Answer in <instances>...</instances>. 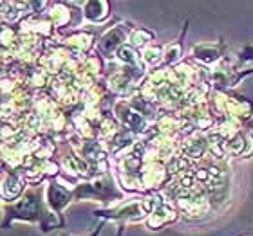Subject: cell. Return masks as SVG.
<instances>
[{"label":"cell","mask_w":253,"mask_h":236,"mask_svg":"<svg viewBox=\"0 0 253 236\" xmlns=\"http://www.w3.org/2000/svg\"><path fill=\"white\" fill-rule=\"evenodd\" d=\"M7 216L22 220H42V189L38 188L29 189L20 202L9 208Z\"/></svg>","instance_id":"obj_1"},{"label":"cell","mask_w":253,"mask_h":236,"mask_svg":"<svg viewBox=\"0 0 253 236\" xmlns=\"http://www.w3.org/2000/svg\"><path fill=\"white\" fill-rule=\"evenodd\" d=\"M73 195L76 198H80V197L101 198L103 202H109V200H112V198H121V193L116 189L114 180L111 179V177H103V179L96 180V182H92V184L76 186V189H74Z\"/></svg>","instance_id":"obj_2"},{"label":"cell","mask_w":253,"mask_h":236,"mask_svg":"<svg viewBox=\"0 0 253 236\" xmlns=\"http://www.w3.org/2000/svg\"><path fill=\"white\" fill-rule=\"evenodd\" d=\"M125 40V33H123V29L121 27H114V29H111V31H107L105 33V36L101 38V42H100V49L107 56H111L116 49H121L123 45H121V42Z\"/></svg>","instance_id":"obj_3"},{"label":"cell","mask_w":253,"mask_h":236,"mask_svg":"<svg viewBox=\"0 0 253 236\" xmlns=\"http://www.w3.org/2000/svg\"><path fill=\"white\" fill-rule=\"evenodd\" d=\"M71 197H73V195L60 184H51L49 188H47V200H49V206L53 209H56V211L65 208V206L71 202Z\"/></svg>","instance_id":"obj_4"},{"label":"cell","mask_w":253,"mask_h":236,"mask_svg":"<svg viewBox=\"0 0 253 236\" xmlns=\"http://www.w3.org/2000/svg\"><path fill=\"white\" fill-rule=\"evenodd\" d=\"M109 218L114 220H141L145 216V204L141 202H132L125 208L118 209V211H112V213L105 214Z\"/></svg>","instance_id":"obj_5"},{"label":"cell","mask_w":253,"mask_h":236,"mask_svg":"<svg viewBox=\"0 0 253 236\" xmlns=\"http://www.w3.org/2000/svg\"><path fill=\"white\" fill-rule=\"evenodd\" d=\"M116 112H118L119 119L123 121L129 128H134V130H143L145 128V118L141 116V114L134 112V110H130L125 103H119V105H116Z\"/></svg>","instance_id":"obj_6"},{"label":"cell","mask_w":253,"mask_h":236,"mask_svg":"<svg viewBox=\"0 0 253 236\" xmlns=\"http://www.w3.org/2000/svg\"><path fill=\"white\" fill-rule=\"evenodd\" d=\"M109 6L103 0H92V2H85L84 4V17L89 22H101L107 17Z\"/></svg>","instance_id":"obj_7"},{"label":"cell","mask_w":253,"mask_h":236,"mask_svg":"<svg viewBox=\"0 0 253 236\" xmlns=\"http://www.w3.org/2000/svg\"><path fill=\"white\" fill-rule=\"evenodd\" d=\"M174 211L169 208V206H165V204H161V206H158V208L152 211L150 218H148V225L150 227H159V225L167 224V222H170V220H174Z\"/></svg>","instance_id":"obj_8"},{"label":"cell","mask_w":253,"mask_h":236,"mask_svg":"<svg viewBox=\"0 0 253 236\" xmlns=\"http://www.w3.org/2000/svg\"><path fill=\"white\" fill-rule=\"evenodd\" d=\"M163 177H165V171L159 164H148L145 168V171H143V182H145V186H148V188H154V186L161 184Z\"/></svg>","instance_id":"obj_9"},{"label":"cell","mask_w":253,"mask_h":236,"mask_svg":"<svg viewBox=\"0 0 253 236\" xmlns=\"http://www.w3.org/2000/svg\"><path fill=\"white\" fill-rule=\"evenodd\" d=\"M194 54L204 63H214L219 60V51H217V47H214V45H206V44L196 45L194 47Z\"/></svg>","instance_id":"obj_10"},{"label":"cell","mask_w":253,"mask_h":236,"mask_svg":"<svg viewBox=\"0 0 253 236\" xmlns=\"http://www.w3.org/2000/svg\"><path fill=\"white\" fill-rule=\"evenodd\" d=\"M63 164H65V168H67L71 173L85 175L89 171V164L85 163L84 159L76 157V155H69V157H65L63 159Z\"/></svg>","instance_id":"obj_11"},{"label":"cell","mask_w":253,"mask_h":236,"mask_svg":"<svg viewBox=\"0 0 253 236\" xmlns=\"http://www.w3.org/2000/svg\"><path fill=\"white\" fill-rule=\"evenodd\" d=\"M116 56L119 58V62L127 63V67L140 69V62H138V54H136L134 47H130V45H123V47L118 51V54H116Z\"/></svg>","instance_id":"obj_12"},{"label":"cell","mask_w":253,"mask_h":236,"mask_svg":"<svg viewBox=\"0 0 253 236\" xmlns=\"http://www.w3.org/2000/svg\"><path fill=\"white\" fill-rule=\"evenodd\" d=\"M204 148H206V141L202 139V137H196V139H192L186 142L185 152L188 153L190 157H199V155H202Z\"/></svg>","instance_id":"obj_13"},{"label":"cell","mask_w":253,"mask_h":236,"mask_svg":"<svg viewBox=\"0 0 253 236\" xmlns=\"http://www.w3.org/2000/svg\"><path fill=\"white\" fill-rule=\"evenodd\" d=\"M22 191V186H20V180L11 175V177H7V180L4 182V197H17L18 193Z\"/></svg>","instance_id":"obj_14"},{"label":"cell","mask_w":253,"mask_h":236,"mask_svg":"<svg viewBox=\"0 0 253 236\" xmlns=\"http://www.w3.org/2000/svg\"><path fill=\"white\" fill-rule=\"evenodd\" d=\"M84 153H85V157H89L90 161H101V159H103V152H101L98 142H85Z\"/></svg>","instance_id":"obj_15"},{"label":"cell","mask_w":253,"mask_h":236,"mask_svg":"<svg viewBox=\"0 0 253 236\" xmlns=\"http://www.w3.org/2000/svg\"><path fill=\"white\" fill-rule=\"evenodd\" d=\"M67 42L76 51H87L90 45V36L89 34H78V36H73V38L67 40Z\"/></svg>","instance_id":"obj_16"},{"label":"cell","mask_w":253,"mask_h":236,"mask_svg":"<svg viewBox=\"0 0 253 236\" xmlns=\"http://www.w3.org/2000/svg\"><path fill=\"white\" fill-rule=\"evenodd\" d=\"M161 49L159 47H148L145 52H143V62L146 63V65H156V63L161 60Z\"/></svg>","instance_id":"obj_17"},{"label":"cell","mask_w":253,"mask_h":236,"mask_svg":"<svg viewBox=\"0 0 253 236\" xmlns=\"http://www.w3.org/2000/svg\"><path fill=\"white\" fill-rule=\"evenodd\" d=\"M51 18H53V22L56 24V25H62L69 20V11L65 9L63 6H55V9L51 11Z\"/></svg>","instance_id":"obj_18"},{"label":"cell","mask_w":253,"mask_h":236,"mask_svg":"<svg viewBox=\"0 0 253 236\" xmlns=\"http://www.w3.org/2000/svg\"><path fill=\"white\" fill-rule=\"evenodd\" d=\"M181 56V47L177 44H170L167 45V49H165V54H163V60L167 63H174L177 62Z\"/></svg>","instance_id":"obj_19"},{"label":"cell","mask_w":253,"mask_h":236,"mask_svg":"<svg viewBox=\"0 0 253 236\" xmlns=\"http://www.w3.org/2000/svg\"><path fill=\"white\" fill-rule=\"evenodd\" d=\"M150 40H152V34L146 33V31H143V29L134 31V33H132V36H130V42H132V45H136V47L145 45L146 42H150Z\"/></svg>","instance_id":"obj_20"},{"label":"cell","mask_w":253,"mask_h":236,"mask_svg":"<svg viewBox=\"0 0 253 236\" xmlns=\"http://www.w3.org/2000/svg\"><path fill=\"white\" fill-rule=\"evenodd\" d=\"M242 60H252L253 58V47H250V49H246L244 51V56H241Z\"/></svg>","instance_id":"obj_21"},{"label":"cell","mask_w":253,"mask_h":236,"mask_svg":"<svg viewBox=\"0 0 253 236\" xmlns=\"http://www.w3.org/2000/svg\"><path fill=\"white\" fill-rule=\"evenodd\" d=\"M63 236H67V235H63Z\"/></svg>","instance_id":"obj_22"}]
</instances>
